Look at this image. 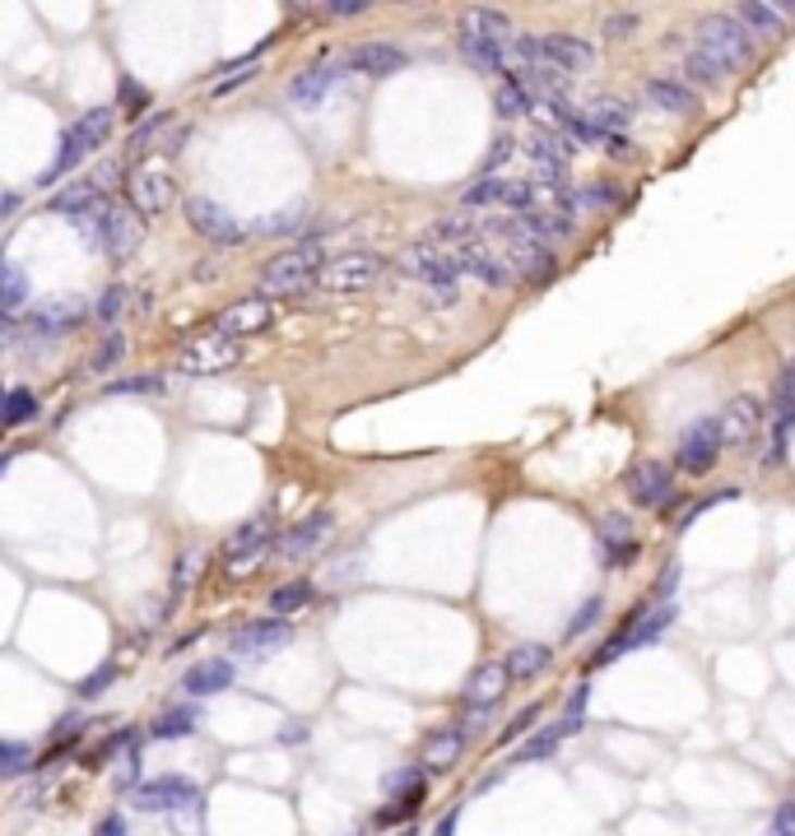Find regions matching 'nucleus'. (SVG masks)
<instances>
[{
  "label": "nucleus",
  "mask_w": 795,
  "mask_h": 836,
  "mask_svg": "<svg viewBox=\"0 0 795 836\" xmlns=\"http://www.w3.org/2000/svg\"><path fill=\"white\" fill-rule=\"evenodd\" d=\"M0 409H5V391H0Z\"/></svg>",
  "instance_id": "nucleus-63"
},
{
  "label": "nucleus",
  "mask_w": 795,
  "mask_h": 836,
  "mask_svg": "<svg viewBox=\"0 0 795 836\" xmlns=\"http://www.w3.org/2000/svg\"><path fill=\"white\" fill-rule=\"evenodd\" d=\"M335 530V516L331 512H313V516H303L298 526H289L284 534H274V557H284V563H298V557H313L326 539H331Z\"/></svg>",
  "instance_id": "nucleus-13"
},
{
  "label": "nucleus",
  "mask_w": 795,
  "mask_h": 836,
  "mask_svg": "<svg viewBox=\"0 0 795 836\" xmlns=\"http://www.w3.org/2000/svg\"><path fill=\"white\" fill-rule=\"evenodd\" d=\"M344 75H350V65L344 61H317V65H307L289 79V98L298 102V108H321L326 94H331Z\"/></svg>",
  "instance_id": "nucleus-18"
},
{
  "label": "nucleus",
  "mask_w": 795,
  "mask_h": 836,
  "mask_svg": "<svg viewBox=\"0 0 795 836\" xmlns=\"http://www.w3.org/2000/svg\"><path fill=\"white\" fill-rule=\"evenodd\" d=\"M307 739V729L298 725V729H284V743H303Z\"/></svg>",
  "instance_id": "nucleus-61"
},
{
  "label": "nucleus",
  "mask_w": 795,
  "mask_h": 836,
  "mask_svg": "<svg viewBox=\"0 0 795 836\" xmlns=\"http://www.w3.org/2000/svg\"><path fill=\"white\" fill-rule=\"evenodd\" d=\"M163 126H172V112H154L149 121H140V126L131 131V145H135V149H154V145H159V131H163Z\"/></svg>",
  "instance_id": "nucleus-46"
},
{
  "label": "nucleus",
  "mask_w": 795,
  "mask_h": 836,
  "mask_svg": "<svg viewBox=\"0 0 795 836\" xmlns=\"http://www.w3.org/2000/svg\"><path fill=\"white\" fill-rule=\"evenodd\" d=\"M233 678H237L233 660L215 655V660H200V665H192V669L182 674V692H186V697H215V692H223V688H233Z\"/></svg>",
  "instance_id": "nucleus-27"
},
{
  "label": "nucleus",
  "mask_w": 795,
  "mask_h": 836,
  "mask_svg": "<svg viewBox=\"0 0 795 836\" xmlns=\"http://www.w3.org/2000/svg\"><path fill=\"white\" fill-rule=\"evenodd\" d=\"M94 836H131V827H126V817H121V813H108V817H102V823L94 827Z\"/></svg>",
  "instance_id": "nucleus-60"
},
{
  "label": "nucleus",
  "mask_w": 795,
  "mask_h": 836,
  "mask_svg": "<svg viewBox=\"0 0 795 836\" xmlns=\"http://www.w3.org/2000/svg\"><path fill=\"white\" fill-rule=\"evenodd\" d=\"M526 149H530L535 168H567V159H573V145H567L563 131H554V126H535Z\"/></svg>",
  "instance_id": "nucleus-32"
},
{
  "label": "nucleus",
  "mask_w": 795,
  "mask_h": 836,
  "mask_svg": "<svg viewBox=\"0 0 795 836\" xmlns=\"http://www.w3.org/2000/svg\"><path fill=\"white\" fill-rule=\"evenodd\" d=\"M461 748H465V729L456 725V729H438L433 739H428V748H424V766L428 772H447L456 758H461Z\"/></svg>",
  "instance_id": "nucleus-38"
},
{
  "label": "nucleus",
  "mask_w": 795,
  "mask_h": 836,
  "mask_svg": "<svg viewBox=\"0 0 795 836\" xmlns=\"http://www.w3.org/2000/svg\"><path fill=\"white\" fill-rule=\"evenodd\" d=\"M274 549V516H252L223 539V563L242 553H270Z\"/></svg>",
  "instance_id": "nucleus-28"
},
{
  "label": "nucleus",
  "mask_w": 795,
  "mask_h": 836,
  "mask_svg": "<svg viewBox=\"0 0 795 836\" xmlns=\"http://www.w3.org/2000/svg\"><path fill=\"white\" fill-rule=\"evenodd\" d=\"M567 729H573V725H567V721H559V725H549V729H540V735H535L526 748H522V753H516V758H522V762H535V758H549V753H554V748L563 743V735H567Z\"/></svg>",
  "instance_id": "nucleus-43"
},
{
  "label": "nucleus",
  "mask_w": 795,
  "mask_h": 836,
  "mask_svg": "<svg viewBox=\"0 0 795 836\" xmlns=\"http://www.w3.org/2000/svg\"><path fill=\"white\" fill-rule=\"evenodd\" d=\"M512 153H516V139H507V135L493 139V153H489V163H484V177H498V168H503Z\"/></svg>",
  "instance_id": "nucleus-56"
},
{
  "label": "nucleus",
  "mask_w": 795,
  "mask_h": 836,
  "mask_svg": "<svg viewBox=\"0 0 795 836\" xmlns=\"http://www.w3.org/2000/svg\"><path fill=\"white\" fill-rule=\"evenodd\" d=\"M303 223H307V205H293L284 214H274V223H266V233H293V229H303Z\"/></svg>",
  "instance_id": "nucleus-55"
},
{
  "label": "nucleus",
  "mask_w": 795,
  "mask_h": 836,
  "mask_svg": "<svg viewBox=\"0 0 795 836\" xmlns=\"http://www.w3.org/2000/svg\"><path fill=\"white\" fill-rule=\"evenodd\" d=\"M121 358H126V335H121V330H102V340L94 344V354H89V372L108 377V372L121 368Z\"/></svg>",
  "instance_id": "nucleus-39"
},
{
  "label": "nucleus",
  "mask_w": 795,
  "mask_h": 836,
  "mask_svg": "<svg viewBox=\"0 0 795 836\" xmlns=\"http://www.w3.org/2000/svg\"><path fill=\"white\" fill-rule=\"evenodd\" d=\"M28 307V274L14 266V260L0 256V317H14V311Z\"/></svg>",
  "instance_id": "nucleus-35"
},
{
  "label": "nucleus",
  "mask_w": 795,
  "mask_h": 836,
  "mask_svg": "<svg viewBox=\"0 0 795 836\" xmlns=\"http://www.w3.org/2000/svg\"><path fill=\"white\" fill-rule=\"evenodd\" d=\"M535 721H540V706H526V711H522V716H512V721H507V729H503V743H512V739H522V735H526V729H530Z\"/></svg>",
  "instance_id": "nucleus-57"
},
{
  "label": "nucleus",
  "mask_w": 795,
  "mask_h": 836,
  "mask_svg": "<svg viewBox=\"0 0 795 836\" xmlns=\"http://www.w3.org/2000/svg\"><path fill=\"white\" fill-rule=\"evenodd\" d=\"M317 600V586L313 581H284V586H274L270 590V614L274 618H293V614H298V608H307V604H313Z\"/></svg>",
  "instance_id": "nucleus-37"
},
{
  "label": "nucleus",
  "mask_w": 795,
  "mask_h": 836,
  "mask_svg": "<svg viewBox=\"0 0 795 836\" xmlns=\"http://www.w3.org/2000/svg\"><path fill=\"white\" fill-rule=\"evenodd\" d=\"M344 65H350L354 75H368V79H391L409 65V57L395 42H358L350 57H344Z\"/></svg>",
  "instance_id": "nucleus-25"
},
{
  "label": "nucleus",
  "mask_w": 795,
  "mask_h": 836,
  "mask_svg": "<svg viewBox=\"0 0 795 836\" xmlns=\"http://www.w3.org/2000/svg\"><path fill=\"white\" fill-rule=\"evenodd\" d=\"M382 274H387V260L377 251H344V256L326 260L317 288L321 293H363V288H372Z\"/></svg>",
  "instance_id": "nucleus-7"
},
{
  "label": "nucleus",
  "mask_w": 795,
  "mask_h": 836,
  "mask_svg": "<svg viewBox=\"0 0 795 836\" xmlns=\"http://www.w3.org/2000/svg\"><path fill=\"white\" fill-rule=\"evenodd\" d=\"M647 102L651 108H661V112H670V116H688V112H698V94L688 89V84H680V79H665V75H656V79H647Z\"/></svg>",
  "instance_id": "nucleus-29"
},
{
  "label": "nucleus",
  "mask_w": 795,
  "mask_h": 836,
  "mask_svg": "<svg viewBox=\"0 0 795 836\" xmlns=\"http://www.w3.org/2000/svg\"><path fill=\"white\" fill-rule=\"evenodd\" d=\"M461 205L465 209H516V214H526V209H535V186L516 182V177H479L461 196Z\"/></svg>",
  "instance_id": "nucleus-11"
},
{
  "label": "nucleus",
  "mask_w": 795,
  "mask_h": 836,
  "mask_svg": "<svg viewBox=\"0 0 795 836\" xmlns=\"http://www.w3.org/2000/svg\"><path fill=\"white\" fill-rule=\"evenodd\" d=\"M178 200V177H172V163L168 159H145L131 168L126 177V205L135 209L140 219H159Z\"/></svg>",
  "instance_id": "nucleus-6"
},
{
  "label": "nucleus",
  "mask_w": 795,
  "mask_h": 836,
  "mask_svg": "<svg viewBox=\"0 0 795 836\" xmlns=\"http://www.w3.org/2000/svg\"><path fill=\"white\" fill-rule=\"evenodd\" d=\"M549 660H554V651H549L545 641H516L503 660V669H507V678H535V674L549 669Z\"/></svg>",
  "instance_id": "nucleus-34"
},
{
  "label": "nucleus",
  "mask_w": 795,
  "mask_h": 836,
  "mask_svg": "<svg viewBox=\"0 0 795 836\" xmlns=\"http://www.w3.org/2000/svg\"><path fill=\"white\" fill-rule=\"evenodd\" d=\"M512 24L498 10H470L461 20V57L470 61L479 75H507V47H512Z\"/></svg>",
  "instance_id": "nucleus-2"
},
{
  "label": "nucleus",
  "mask_w": 795,
  "mask_h": 836,
  "mask_svg": "<svg viewBox=\"0 0 795 836\" xmlns=\"http://www.w3.org/2000/svg\"><path fill=\"white\" fill-rule=\"evenodd\" d=\"M229 70H233V75H229V79H219V84H215V89H210L215 98H223V94H233V89H242V84H247V79L256 75V57H242V61H237V65H229Z\"/></svg>",
  "instance_id": "nucleus-51"
},
{
  "label": "nucleus",
  "mask_w": 795,
  "mask_h": 836,
  "mask_svg": "<svg viewBox=\"0 0 795 836\" xmlns=\"http://www.w3.org/2000/svg\"><path fill=\"white\" fill-rule=\"evenodd\" d=\"M610 205H619V186H591L577 196V214L582 209H610Z\"/></svg>",
  "instance_id": "nucleus-53"
},
{
  "label": "nucleus",
  "mask_w": 795,
  "mask_h": 836,
  "mask_svg": "<svg viewBox=\"0 0 795 836\" xmlns=\"http://www.w3.org/2000/svg\"><path fill=\"white\" fill-rule=\"evenodd\" d=\"M694 47L721 70V75H731V70L754 61V33L739 24L735 14H707V20L698 24V42Z\"/></svg>",
  "instance_id": "nucleus-3"
},
{
  "label": "nucleus",
  "mask_w": 795,
  "mask_h": 836,
  "mask_svg": "<svg viewBox=\"0 0 795 836\" xmlns=\"http://www.w3.org/2000/svg\"><path fill=\"white\" fill-rule=\"evenodd\" d=\"M200 567H205V553H186L182 563H178V571H172V595H182L186 586H196Z\"/></svg>",
  "instance_id": "nucleus-50"
},
{
  "label": "nucleus",
  "mask_w": 795,
  "mask_h": 836,
  "mask_svg": "<svg viewBox=\"0 0 795 836\" xmlns=\"http://www.w3.org/2000/svg\"><path fill=\"white\" fill-rule=\"evenodd\" d=\"M596 618H600V600H586V604L577 608V614L567 618V627H563V641H577L582 632H591V627H596Z\"/></svg>",
  "instance_id": "nucleus-49"
},
{
  "label": "nucleus",
  "mask_w": 795,
  "mask_h": 836,
  "mask_svg": "<svg viewBox=\"0 0 795 836\" xmlns=\"http://www.w3.org/2000/svg\"><path fill=\"white\" fill-rule=\"evenodd\" d=\"M633 102H624V98H596L591 108H586V121H591L596 131H604V135H619V131H628L633 126Z\"/></svg>",
  "instance_id": "nucleus-36"
},
{
  "label": "nucleus",
  "mask_w": 795,
  "mask_h": 836,
  "mask_svg": "<svg viewBox=\"0 0 795 836\" xmlns=\"http://www.w3.org/2000/svg\"><path fill=\"white\" fill-rule=\"evenodd\" d=\"M5 469H10V456H0V479H5Z\"/></svg>",
  "instance_id": "nucleus-62"
},
{
  "label": "nucleus",
  "mask_w": 795,
  "mask_h": 836,
  "mask_svg": "<svg viewBox=\"0 0 795 836\" xmlns=\"http://www.w3.org/2000/svg\"><path fill=\"white\" fill-rule=\"evenodd\" d=\"M84 233H89L102 251H108L112 260H126L140 251V242H145V219L135 214L131 205H117V200H102L89 219H84Z\"/></svg>",
  "instance_id": "nucleus-5"
},
{
  "label": "nucleus",
  "mask_w": 795,
  "mask_h": 836,
  "mask_svg": "<svg viewBox=\"0 0 795 836\" xmlns=\"http://www.w3.org/2000/svg\"><path fill=\"white\" fill-rule=\"evenodd\" d=\"M80 321H84L80 298H51V303H38L28 311V330L42 340H65L71 330H80Z\"/></svg>",
  "instance_id": "nucleus-24"
},
{
  "label": "nucleus",
  "mask_w": 795,
  "mask_h": 836,
  "mask_svg": "<svg viewBox=\"0 0 795 836\" xmlns=\"http://www.w3.org/2000/svg\"><path fill=\"white\" fill-rule=\"evenodd\" d=\"M596 534H600V563L604 567H628L633 557L643 553V544H637V534H633L624 512H604Z\"/></svg>",
  "instance_id": "nucleus-23"
},
{
  "label": "nucleus",
  "mask_w": 795,
  "mask_h": 836,
  "mask_svg": "<svg viewBox=\"0 0 795 836\" xmlns=\"http://www.w3.org/2000/svg\"><path fill=\"white\" fill-rule=\"evenodd\" d=\"M326 14H331V20H354V14H368V0H331Z\"/></svg>",
  "instance_id": "nucleus-58"
},
{
  "label": "nucleus",
  "mask_w": 795,
  "mask_h": 836,
  "mask_svg": "<svg viewBox=\"0 0 795 836\" xmlns=\"http://www.w3.org/2000/svg\"><path fill=\"white\" fill-rule=\"evenodd\" d=\"M117 108H126V112H135V116H145L149 94H145L135 79H121V102H117Z\"/></svg>",
  "instance_id": "nucleus-54"
},
{
  "label": "nucleus",
  "mask_w": 795,
  "mask_h": 836,
  "mask_svg": "<svg viewBox=\"0 0 795 836\" xmlns=\"http://www.w3.org/2000/svg\"><path fill=\"white\" fill-rule=\"evenodd\" d=\"M274 325V303H266V298H242V303H229L219 311V317L210 321V330L219 340H233V344H242V340H252V335H261V330H270Z\"/></svg>",
  "instance_id": "nucleus-10"
},
{
  "label": "nucleus",
  "mask_w": 795,
  "mask_h": 836,
  "mask_svg": "<svg viewBox=\"0 0 795 836\" xmlns=\"http://www.w3.org/2000/svg\"><path fill=\"white\" fill-rule=\"evenodd\" d=\"M121 311H126V288L121 284H112V288H102V298H98V321L108 325V330H117V321H121Z\"/></svg>",
  "instance_id": "nucleus-45"
},
{
  "label": "nucleus",
  "mask_w": 795,
  "mask_h": 836,
  "mask_svg": "<svg viewBox=\"0 0 795 836\" xmlns=\"http://www.w3.org/2000/svg\"><path fill=\"white\" fill-rule=\"evenodd\" d=\"M624 488H628V497L637 502V507H665L670 493H675V479H670L665 460H643V465L628 469Z\"/></svg>",
  "instance_id": "nucleus-22"
},
{
  "label": "nucleus",
  "mask_w": 795,
  "mask_h": 836,
  "mask_svg": "<svg viewBox=\"0 0 795 836\" xmlns=\"http://www.w3.org/2000/svg\"><path fill=\"white\" fill-rule=\"evenodd\" d=\"M680 70H684V84H688V79H694V84H698V89H712V84H721V79H725V75H721V70H717L712 61H707V57H702V51H698V47H688V51H684V61H680Z\"/></svg>",
  "instance_id": "nucleus-42"
},
{
  "label": "nucleus",
  "mask_w": 795,
  "mask_h": 836,
  "mask_svg": "<svg viewBox=\"0 0 795 836\" xmlns=\"http://www.w3.org/2000/svg\"><path fill=\"white\" fill-rule=\"evenodd\" d=\"M28 766H33V748L28 743H5V739H0V780L24 776Z\"/></svg>",
  "instance_id": "nucleus-44"
},
{
  "label": "nucleus",
  "mask_w": 795,
  "mask_h": 836,
  "mask_svg": "<svg viewBox=\"0 0 795 836\" xmlns=\"http://www.w3.org/2000/svg\"><path fill=\"white\" fill-rule=\"evenodd\" d=\"M261 563H266V553H242V557H229L223 567H229V577H247V571H256Z\"/></svg>",
  "instance_id": "nucleus-59"
},
{
  "label": "nucleus",
  "mask_w": 795,
  "mask_h": 836,
  "mask_svg": "<svg viewBox=\"0 0 795 836\" xmlns=\"http://www.w3.org/2000/svg\"><path fill=\"white\" fill-rule=\"evenodd\" d=\"M186 223H192V233H200L205 242H215V247H237L242 237V223L223 209L219 200H210V196H192L186 200Z\"/></svg>",
  "instance_id": "nucleus-12"
},
{
  "label": "nucleus",
  "mask_w": 795,
  "mask_h": 836,
  "mask_svg": "<svg viewBox=\"0 0 795 836\" xmlns=\"http://www.w3.org/2000/svg\"><path fill=\"white\" fill-rule=\"evenodd\" d=\"M507 270L522 279V284H549V279L559 274V256L554 247H545V242H530V237H516L507 242Z\"/></svg>",
  "instance_id": "nucleus-15"
},
{
  "label": "nucleus",
  "mask_w": 795,
  "mask_h": 836,
  "mask_svg": "<svg viewBox=\"0 0 795 836\" xmlns=\"http://www.w3.org/2000/svg\"><path fill=\"white\" fill-rule=\"evenodd\" d=\"M428 242H438V247L447 251H461V247H470V242H484V219L475 214H442L433 223V237Z\"/></svg>",
  "instance_id": "nucleus-31"
},
{
  "label": "nucleus",
  "mask_w": 795,
  "mask_h": 836,
  "mask_svg": "<svg viewBox=\"0 0 795 836\" xmlns=\"http://www.w3.org/2000/svg\"><path fill=\"white\" fill-rule=\"evenodd\" d=\"M242 358H247V344L205 335V340H192V344H186L172 368H178L182 377H223V372L242 368Z\"/></svg>",
  "instance_id": "nucleus-8"
},
{
  "label": "nucleus",
  "mask_w": 795,
  "mask_h": 836,
  "mask_svg": "<svg viewBox=\"0 0 795 836\" xmlns=\"http://www.w3.org/2000/svg\"><path fill=\"white\" fill-rule=\"evenodd\" d=\"M507 669H503V660H484V665L465 678V711L470 716H489V711L503 702V692H507Z\"/></svg>",
  "instance_id": "nucleus-19"
},
{
  "label": "nucleus",
  "mask_w": 795,
  "mask_h": 836,
  "mask_svg": "<svg viewBox=\"0 0 795 836\" xmlns=\"http://www.w3.org/2000/svg\"><path fill=\"white\" fill-rule=\"evenodd\" d=\"M763 428V405H758L754 395H735L731 405L717 414V432H721V451H735L754 442V432Z\"/></svg>",
  "instance_id": "nucleus-17"
},
{
  "label": "nucleus",
  "mask_w": 795,
  "mask_h": 836,
  "mask_svg": "<svg viewBox=\"0 0 795 836\" xmlns=\"http://www.w3.org/2000/svg\"><path fill=\"white\" fill-rule=\"evenodd\" d=\"M637 28H643V20H637L633 10H619V14H610V20L600 24V33H604V38H610V42H624V38H633Z\"/></svg>",
  "instance_id": "nucleus-47"
},
{
  "label": "nucleus",
  "mask_w": 795,
  "mask_h": 836,
  "mask_svg": "<svg viewBox=\"0 0 795 836\" xmlns=\"http://www.w3.org/2000/svg\"><path fill=\"white\" fill-rule=\"evenodd\" d=\"M112 678H117V665H112V660H108V665H98V669H94L89 678H84V684H80L75 692L84 697V702H94V697H98L102 688H108V684H112Z\"/></svg>",
  "instance_id": "nucleus-52"
},
{
  "label": "nucleus",
  "mask_w": 795,
  "mask_h": 836,
  "mask_svg": "<svg viewBox=\"0 0 795 836\" xmlns=\"http://www.w3.org/2000/svg\"><path fill=\"white\" fill-rule=\"evenodd\" d=\"M452 260H456V274L479 279L484 288H512V284H516V274L507 270V260L498 256L489 242H470V247L452 251Z\"/></svg>",
  "instance_id": "nucleus-16"
},
{
  "label": "nucleus",
  "mask_w": 795,
  "mask_h": 836,
  "mask_svg": "<svg viewBox=\"0 0 795 836\" xmlns=\"http://www.w3.org/2000/svg\"><path fill=\"white\" fill-rule=\"evenodd\" d=\"M289 637H293V623L266 614V618H252V623L237 627V632H233V651L237 655H270V651L289 647Z\"/></svg>",
  "instance_id": "nucleus-21"
},
{
  "label": "nucleus",
  "mask_w": 795,
  "mask_h": 836,
  "mask_svg": "<svg viewBox=\"0 0 795 836\" xmlns=\"http://www.w3.org/2000/svg\"><path fill=\"white\" fill-rule=\"evenodd\" d=\"M108 395H163L159 377H126V381H108Z\"/></svg>",
  "instance_id": "nucleus-48"
},
{
  "label": "nucleus",
  "mask_w": 795,
  "mask_h": 836,
  "mask_svg": "<svg viewBox=\"0 0 795 836\" xmlns=\"http://www.w3.org/2000/svg\"><path fill=\"white\" fill-rule=\"evenodd\" d=\"M721 456V432H717V418H698L694 428H684L680 432V451H675V460L684 475H707V469L717 465Z\"/></svg>",
  "instance_id": "nucleus-14"
},
{
  "label": "nucleus",
  "mask_w": 795,
  "mask_h": 836,
  "mask_svg": "<svg viewBox=\"0 0 795 836\" xmlns=\"http://www.w3.org/2000/svg\"><path fill=\"white\" fill-rule=\"evenodd\" d=\"M28 418H38V395L24 391V386L5 391V409H0V428H20V423H28Z\"/></svg>",
  "instance_id": "nucleus-41"
},
{
  "label": "nucleus",
  "mask_w": 795,
  "mask_h": 836,
  "mask_svg": "<svg viewBox=\"0 0 795 836\" xmlns=\"http://www.w3.org/2000/svg\"><path fill=\"white\" fill-rule=\"evenodd\" d=\"M196 799H200V790L186 776H159V780H145V786L135 790V804L145 813H182L186 804H196Z\"/></svg>",
  "instance_id": "nucleus-20"
},
{
  "label": "nucleus",
  "mask_w": 795,
  "mask_h": 836,
  "mask_svg": "<svg viewBox=\"0 0 795 836\" xmlns=\"http://www.w3.org/2000/svg\"><path fill=\"white\" fill-rule=\"evenodd\" d=\"M112 126H117V102H112V108H89L75 121V126H65L57 163H51V177H65V172H75L84 159H94V153L112 139Z\"/></svg>",
  "instance_id": "nucleus-4"
},
{
  "label": "nucleus",
  "mask_w": 795,
  "mask_h": 836,
  "mask_svg": "<svg viewBox=\"0 0 795 836\" xmlns=\"http://www.w3.org/2000/svg\"><path fill=\"white\" fill-rule=\"evenodd\" d=\"M196 725H200V706L178 702V706H168V711H159V716L149 721V739H159V743H168V739H186Z\"/></svg>",
  "instance_id": "nucleus-33"
},
{
  "label": "nucleus",
  "mask_w": 795,
  "mask_h": 836,
  "mask_svg": "<svg viewBox=\"0 0 795 836\" xmlns=\"http://www.w3.org/2000/svg\"><path fill=\"white\" fill-rule=\"evenodd\" d=\"M735 20L749 33H768V38H782L786 20H795V5H768V0H749V5L735 10Z\"/></svg>",
  "instance_id": "nucleus-30"
},
{
  "label": "nucleus",
  "mask_w": 795,
  "mask_h": 836,
  "mask_svg": "<svg viewBox=\"0 0 795 836\" xmlns=\"http://www.w3.org/2000/svg\"><path fill=\"white\" fill-rule=\"evenodd\" d=\"M395 266H401L409 279H419L424 288H452V284H461L452 251L438 247V242H409Z\"/></svg>",
  "instance_id": "nucleus-9"
},
{
  "label": "nucleus",
  "mask_w": 795,
  "mask_h": 836,
  "mask_svg": "<svg viewBox=\"0 0 795 836\" xmlns=\"http://www.w3.org/2000/svg\"><path fill=\"white\" fill-rule=\"evenodd\" d=\"M102 182H108V177L98 172V177H80V182H71V186H61L57 196L47 200V209H51V214H65V219L84 223L102 200H108V196H102Z\"/></svg>",
  "instance_id": "nucleus-26"
},
{
  "label": "nucleus",
  "mask_w": 795,
  "mask_h": 836,
  "mask_svg": "<svg viewBox=\"0 0 795 836\" xmlns=\"http://www.w3.org/2000/svg\"><path fill=\"white\" fill-rule=\"evenodd\" d=\"M493 108H498V116H526L535 108V98L522 89V79L516 75H503L498 79V89H493Z\"/></svg>",
  "instance_id": "nucleus-40"
},
{
  "label": "nucleus",
  "mask_w": 795,
  "mask_h": 836,
  "mask_svg": "<svg viewBox=\"0 0 795 836\" xmlns=\"http://www.w3.org/2000/svg\"><path fill=\"white\" fill-rule=\"evenodd\" d=\"M326 247L321 242H298V247H289L280 256H270L261 266V279H256V288H261V298L274 303V298H298V293H313L317 279L326 270Z\"/></svg>",
  "instance_id": "nucleus-1"
}]
</instances>
